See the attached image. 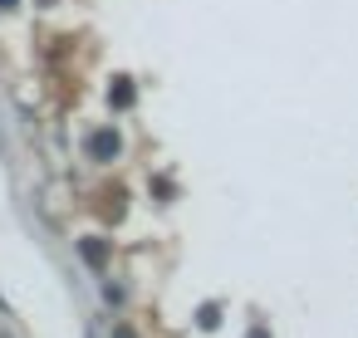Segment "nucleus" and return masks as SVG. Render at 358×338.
Wrapping results in <instances>:
<instances>
[{
    "label": "nucleus",
    "mask_w": 358,
    "mask_h": 338,
    "mask_svg": "<svg viewBox=\"0 0 358 338\" xmlns=\"http://www.w3.org/2000/svg\"><path fill=\"white\" fill-rule=\"evenodd\" d=\"M84 260H89V265H103V245H99V240H84Z\"/></svg>",
    "instance_id": "3"
},
{
    "label": "nucleus",
    "mask_w": 358,
    "mask_h": 338,
    "mask_svg": "<svg viewBox=\"0 0 358 338\" xmlns=\"http://www.w3.org/2000/svg\"><path fill=\"white\" fill-rule=\"evenodd\" d=\"M0 6H10V0H0Z\"/></svg>",
    "instance_id": "6"
},
{
    "label": "nucleus",
    "mask_w": 358,
    "mask_h": 338,
    "mask_svg": "<svg viewBox=\"0 0 358 338\" xmlns=\"http://www.w3.org/2000/svg\"><path fill=\"white\" fill-rule=\"evenodd\" d=\"M113 103H118V108H128V103H133V89H128V79H118V89H113Z\"/></svg>",
    "instance_id": "2"
},
{
    "label": "nucleus",
    "mask_w": 358,
    "mask_h": 338,
    "mask_svg": "<svg viewBox=\"0 0 358 338\" xmlns=\"http://www.w3.org/2000/svg\"><path fill=\"white\" fill-rule=\"evenodd\" d=\"M113 338H133V328H128V323H118V328H113Z\"/></svg>",
    "instance_id": "5"
},
{
    "label": "nucleus",
    "mask_w": 358,
    "mask_h": 338,
    "mask_svg": "<svg viewBox=\"0 0 358 338\" xmlns=\"http://www.w3.org/2000/svg\"><path fill=\"white\" fill-rule=\"evenodd\" d=\"M196 323H201V328H216V304H201V314H196Z\"/></svg>",
    "instance_id": "4"
},
{
    "label": "nucleus",
    "mask_w": 358,
    "mask_h": 338,
    "mask_svg": "<svg viewBox=\"0 0 358 338\" xmlns=\"http://www.w3.org/2000/svg\"><path fill=\"white\" fill-rule=\"evenodd\" d=\"M84 147H89V157H94V162H113L123 142H118V133H113V128H103V133H94Z\"/></svg>",
    "instance_id": "1"
}]
</instances>
